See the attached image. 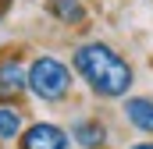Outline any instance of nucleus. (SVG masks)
I'll return each instance as SVG.
<instances>
[{"instance_id":"1","label":"nucleus","mask_w":153,"mask_h":149,"mask_svg":"<svg viewBox=\"0 0 153 149\" xmlns=\"http://www.w3.org/2000/svg\"><path fill=\"white\" fill-rule=\"evenodd\" d=\"M71 64H75L78 78H82L96 96H103V100H121V96H128V89H132V82H135L132 64L117 53L114 46H107V43H85V46H78Z\"/></svg>"},{"instance_id":"2","label":"nucleus","mask_w":153,"mask_h":149,"mask_svg":"<svg viewBox=\"0 0 153 149\" xmlns=\"http://www.w3.org/2000/svg\"><path fill=\"white\" fill-rule=\"evenodd\" d=\"M29 92L43 100V103H61L68 92H71V71L64 60L43 53L29 64Z\"/></svg>"},{"instance_id":"3","label":"nucleus","mask_w":153,"mask_h":149,"mask_svg":"<svg viewBox=\"0 0 153 149\" xmlns=\"http://www.w3.org/2000/svg\"><path fill=\"white\" fill-rule=\"evenodd\" d=\"M22 149H71V135L61 124L36 121L22 131Z\"/></svg>"},{"instance_id":"4","label":"nucleus","mask_w":153,"mask_h":149,"mask_svg":"<svg viewBox=\"0 0 153 149\" xmlns=\"http://www.w3.org/2000/svg\"><path fill=\"white\" fill-rule=\"evenodd\" d=\"M25 89H29V68H22L18 57H4L0 60V103L11 107L14 100H22Z\"/></svg>"},{"instance_id":"5","label":"nucleus","mask_w":153,"mask_h":149,"mask_svg":"<svg viewBox=\"0 0 153 149\" xmlns=\"http://www.w3.org/2000/svg\"><path fill=\"white\" fill-rule=\"evenodd\" d=\"M68 135H71V142H78L82 149H103L107 146V128H103V121H96V117H78Z\"/></svg>"},{"instance_id":"6","label":"nucleus","mask_w":153,"mask_h":149,"mask_svg":"<svg viewBox=\"0 0 153 149\" xmlns=\"http://www.w3.org/2000/svg\"><path fill=\"white\" fill-rule=\"evenodd\" d=\"M121 110L132 128H139L143 135H153V96H128Z\"/></svg>"},{"instance_id":"7","label":"nucleus","mask_w":153,"mask_h":149,"mask_svg":"<svg viewBox=\"0 0 153 149\" xmlns=\"http://www.w3.org/2000/svg\"><path fill=\"white\" fill-rule=\"evenodd\" d=\"M50 14L64 25H82L85 21V7L82 0H50Z\"/></svg>"},{"instance_id":"8","label":"nucleus","mask_w":153,"mask_h":149,"mask_svg":"<svg viewBox=\"0 0 153 149\" xmlns=\"http://www.w3.org/2000/svg\"><path fill=\"white\" fill-rule=\"evenodd\" d=\"M22 135V114L14 107H0V142H11Z\"/></svg>"},{"instance_id":"9","label":"nucleus","mask_w":153,"mask_h":149,"mask_svg":"<svg viewBox=\"0 0 153 149\" xmlns=\"http://www.w3.org/2000/svg\"><path fill=\"white\" fill-rule=\"evenodd\" d=\"M128 149H153V142H132Z\"/></svg>"}]
</instances>
